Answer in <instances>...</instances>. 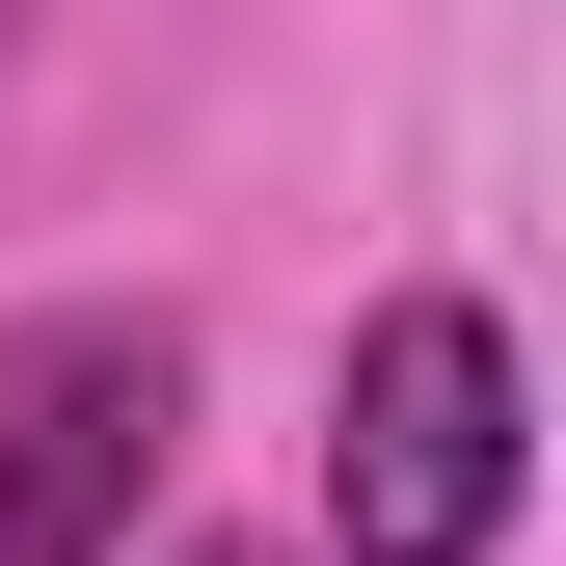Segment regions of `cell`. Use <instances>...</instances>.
Returning <instances> with one entry per match:
<instances>
[{"instance_id": "obj_1", "label": "cell", "mask_w": 566, "mask_h": 566, "mask_svg": "<svg viewBox=\"0 0 566 566\" xmlns=\"http://www.w3.org/2000/svg\"><path fill=\"white\" fill-rule=\"evenodd\" d=\"M513 485H539V378H513V324L459 297H378L350 324V378H324V566H513Z\"/></svg>"}, {"instance_id": "obj_2", "label": "cell", "mask_w": 566, "mask_h": 566, "mask_svg": "<svg viewBox=\"0 0 566 566\" xmlns=\"http://www.w3.org/2000/svg\"><path fill=\"white\" fill-rule=\"evenodd\" d=\"M189 459V324L163 297H28L0 324V566H135Z\"/></svg>"}, {"instance_id": "obj_3", "label": "cell", "mask_w": 566, "mask_h": 566, "mask_svg": "<svg viewBox=\"0 0 566 566\" xmlns=\"http://www.w3.org/2000/svg\"><path fill=\"white\" fill-rule=\"evenodd\" d=\"M189 566H297V539H189Z\"/></svg>"}]
</instances>
